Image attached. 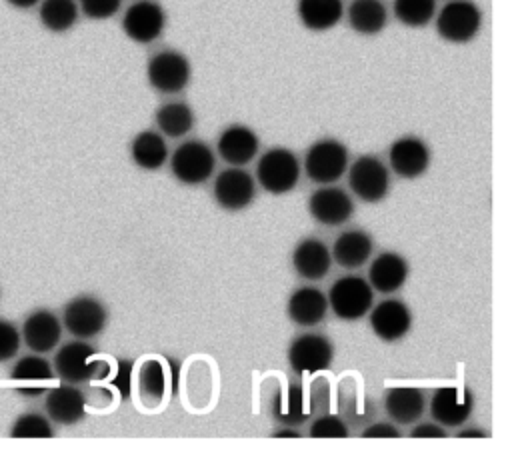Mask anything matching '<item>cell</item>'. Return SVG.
<instances>
[{
	"label": "cell",
	"instance_id": "cell-22",
	"mask_svg": "<svg viewBox=\"0 0 512 464\" xmlns=\"http://www.w3.org/2000/svg\"><path fill=\"white\" fill-rule=\"evenodd\" d=\"M292 266L302 278L320 280L332 266V254L318 238H306L294 248Z\"/></svg>",
	"mask_w": 512,
	"mask_h": 464
},
{
	"label": "cell",
	"instance_id": "cell-13",
	"mask_svg": "<svg viewBox=\"0 0 512 464\" xmlns=\"http://www.w3.org/2000/svg\"><path fill=\"white\" fill-rule=\"evenodd\" d=\"M52 378H54V368L50 366L48 360H44L38 354L18 358L10 370V380L14 384V390L26 398H36L44 394Z\"/></svg>",
	"mask_w": 512,
	"mask_h": 464
},
{
	"label": "cell",
	"instance_id": "cell-27",
	"mask_svg": "<svg viewBox=\"0 0 512 464\" xmlns=\"http://www.w3.org/2000/svg\"><path fill=\"white\" fill-rule=\"evenodd\" d=\"M346 18L354 32L374 36L386 28L388 10L382 0H352Z\"/></svg>",
	"mask_w": 512,
	"mask_h": 464
},
{
	"label": "cell",
	"instance_id": "cell-40",
	"mask_svg": "<svg viewBox=\"0 0 512 464\" xmlns=\"http://www.w3.org/2000/svg\"><path fill=\"white\" fill-rule=\"evenodd\" d=\"M12 8H18V10H30L34 6H38L40 0H6Z\"/></svg>",
	"mask_w": 512,
	"mask_h": 464
},
{
	"label": "cell",
	"instance_id": "cell-36",
	"mask_svg": "<svg viewBox=\"0 0 512 464\" xmlns=\"http://www.w3.org/2000/svg\"><path fill=\"white\" fill-rule=\"evenodd\" d=\"M22 344V336L20 330L8 322L0 318V362H8L12 360Z\"/></svg>",
	"mask_w": 512,
	"mask_h": 464
},
{
	"label": "cell",
	"instance_id": "cell-8",
	"mask_svg": "<svg viewBox=\"0 0 512 464\" xmlns=\"http://www.w3.org/2000/svg\"><path fill=\"white\" fill-rule=\"evenodd\" d=\"M348 184L360 200L374 204L388 194L390 178L384 162L372 154H366L352 162L348 170Z\"/></svg>",
	"mask_w": 512,
	"mask_h": 464
},
{
	"label": "cell",
	"instance_id": "cell-42",
	"mask_svg": "<svg viewBox=\"0 0 512 464\" xmlns=\"http://www.w3.org/2000/svg\"><path fill=\"white\" fill-rule=\"evenodd\" d=\"M274 436H276V438H286V436L298 438V436H300V432H296V430H290V428H286V430H278V432H274Z\"/></svg>",
	"mask_w": 512,
	"mask_h": 464
},
{
	"label": "cell",
	"instance_id": "cell-7",
	"mask_svg": "<svg viewBox=\"0 0 512 464\" xmlns=\"http://www.w3.org/2000/svg\"><path fill=\"white\" fill-rule=\"evenodd\" d=\"M326 300L338 318L358 320L372 308V286L360 276H344L332 284Z\"/></svg>",
	"mask_w": 512,
	"mask_h": 464
},
{
	"label": "cell",
	"instance_id": "cell-26",
	"mask_svg": "<svg viewBox=\"0 0 512 464\" xmlns=\"http://www.w3.org/2000/svg\"><path fill=\"white\" fill-rule=\"evenodd\" d=\"M370 254H372V238L362 230L342 232L332 246V258L336 260V264L350 270L364 266Z\"/></svg>",
	"mask_w": 512,
	"mask_h": 464
},
{
	"label": "cell",
	"instance_id": "cell-9",
	"mask_svg": "<svg viewBox=\"0 0 512 464\" xmlns=\"http://www.w3.org/2000/svg\"><path fill=\"white\" fill-rule=\"evenodd\" d=\"M166 26V12L154 0H136L130 4L122 16L124 34L138 42L150 44L162 36Z\"/></svg>",
	"mask_w": 512,
	"mask_h": 464
},
{
	"label": "cell",
	"instance_id": "cell-5",
	"mask_svg": "<svg viewBox=\"0 0 512 464\" xmlns=\"http://www.w3.org/2000/svg\"><path fill=\"white\" fill-rule=\"evenodd\" d=\"M190 74L192 68L188 58L176 50L156 52L146 66L150 86L162 94L182 92L190 82Z\"/></svg>",
	"mask_w": 512,
	"mask_h": 464
},
{
	"label": "cell",
	"instance_id": "cell-3",
	"mask_svg": "<svg viewBox=\"0 0 512 464\" xmlns=\"http://www.w3.org/2000/svg\"><path fill=\"white\" fill-rule=\"evenodd\" d=\"M256 178L266 192H290L300 178L298 158L286 148H270L260 156L256 164Z\"/></svg>",
	"mask_w": 512,
	"mask_h": 464
},
{
	"label": "cell",
	"instance_id": "cell-19",
	"mask_svg": "<svg viewBox=\"0 0 512 464\" xmlns=\"http://www.w3.org/2000/svg\"><path fill=\"white\" fill-rule=\"evenodd\" d=\"M46 412L52 422L62 426H72L80 422L86 414V398L82 390H78L74 384H60L48 390L46 394Z\"/></svg>",
	"mask_w": 512,
	"mask_h": 464
},
{
	"label": "cell",
	"instance_id": "cell-2",
	"mask_svg": "<svg viewBox=\"0 0 512 464\" xmlns=\"http://www.w3.org/2000/svg\"><path fill=\"white\" fill-rule=\"evenodd\" d=\"M436 32L452 44L470 42L482 28V12L470 0H448L434 14Z\"/></svg>",
	"mask_w": 512,
	"mask_h": 464
},
{
	"label": "cell",
	"instance_id": "cell-6",
	"mask_svg": "<svg viewBox=\"0 0 512 464\" xmlns=\"http://www.w3.org/2000/svg\"><path fill=\"white\" fill-rule=\"evenodd\" d=\"M214 154L208 144L200 140L182 142L170 160V170L182 184H202L214 172Z\"/></svg>",
	"mask_w": 512,
	"mask_h": 464
},
{
	"label": "cell",
	"instance_id": "cell-11",
	"mask_svg": "<svg viewBox=\"0 0 512 464\" xmlns=\"http://www.w3.org/2000/svg\"><path fill=\"white\" fill-rule=\"evenodd\" d=\"M106 316V308L98 298L76 296L64 306L62 322L72 336L86 340L98 336L104 330Z\"/></svg>",
	"mask_w": 512,
	"mask_h": 464
},
{
	"label": "cell",
	"instance_id": "cell-24",
	"mask_svg": "<svg viewBox=\"0 0 512 464\" xmlns=\"http://www.w3.org/2000/svg\"><path fill=\"white\" fill-rule=\"evenodd\" d=\"M384 410L396 424H412L424 412V392L414 386H394L386 390Z\"/></svg>",
	"mask_w": 512,
	"mask_h": 464
},
{
	"label": "cell",
	"instance_id": "cell-10",
	"mask_svg": "<svg viewBox=\"0 0 512 464\" xmlns=\"http://www.w3.org/2000/svg\"><path fill=\"white\" fill-rule=\"evenodd\" d=\"M332 356L334 348L330 340L314 332L298 336L288 348V364L300 376L316 374L330 368Z\"/></svg>",
	"mask_w": 512,
	"mask_h": 464
},
{
	"label": "cell",
	"instance_id": "cell-12",
	"mask_svg": "<svg viewBox=\"0 0 512 464\" xmlns=\"http://www.w3.org/2000/svg\"><path fill=\"white\" fill-rule=\"evenodd\" d=\"M472 394L468 388L442 386L432 394L430 414L440 426H462L472 414Z\"/></svg>",
	"mask_w": 512,
	"mask_h": 464
},
{
	"label": "cell",
	"instance_id": "cell-4",
	"mask_svg": "<svg viewBox=\"0 0 512 464\" xmlns=\"http://www.w3.org/2000/svg\"><path fill=\"white\" fill-rule=\"evenodd\" d=\"M348 168V150L334 138L314 142L304 158V172L316 184L336 182Z\"/></svg>",
	"mask_w": 512,
	"mask_h": 464
},
{
	"label": "cell",
	"instance_id": "cell-35",
	"mask_svg": "<svg viewBox=\"0 0 512 464\" xmlns=\"http://www.w3.org/2000/svg\"><path fill=\"white\" fill-rule=\"evenodd\" d=\"M310 438H348V426L336 414H324L312 422Z\"/></svg>",
	"mask_w": 512,
	"mask_h": 464
},
{
	"label": "cell",
	"instance_id": "cell-23",
	"mask_svg": "<svg viewBox=\"0 0 512 464\" xmlns=\"http://www.w3.org/2000/svg\"><path fill=\"white\" fill-rule=\"evenodd\" d=\"M328 310L326 296L314 286L298 288L286 304L288 318L298 326H316L324 320Z\"/></svg>",
	"mask_w": 512,
	"mask_h": 464
},
{
	"label": "cell",
	"instance_id": "cell-15",
	"mask_svg": "<svg viewBox=\"0 0 512 464\" xmlns=\"http://www.w3.org/2000/svg\"><path fill=\"white\" fill-rule=\"evenodd\" d=\"M20 336L32 352L44 354L58 346L62 336V324L54 312L40 308L26 316Z\"/></svg>",
	"mask_w": 512,
	"mask_h": 464
},
{
	"label": "cell",
	"instance_id": "cell-38",
	"mask_svg": "<svg viewBox=\"0 0 512 464\" xmlns=\"http://www.w3.org/2000/svg\"><path fill=\"white\" fill-rule=\"evenodd\" d=\"M362 438H400V430L388 422H376L362 432Z\"/></svg>",
	"mask_w": 512,
	"mask_h": 464
},
{
	"label": "cell",
	"instance_id": "cell-16",
	"mask_svg": "<svg viewBox=\"0 0 512 464\" xmlns=\"http://www.w3.org/2000/svg\"><path fill=\"white\" fill-rule=\"evenodd\" d=\"M388 160L392 170L402 178H418L430 164V148L416 136H402L392 142Z\"/></svg>",
	"mask_w": 512,
	"mask_h": 464
},
{
	"label": "cell",
	"instance_id": "cell-32",
	"mask_svg": "<svg viewBox=\"0 0 512 464\" xmlns=\"http://www.w3.org/2000/svg\"><path fill=\"white\" fill-rule=\"evenodd\" d=\"M156 126L168 138H182L194 126V112L184 102H166L154 114Z\"/></svg>",
	"mask_w": 512,
	"mask_h": 464
},
{
	"label": "cell",
	"instance_id": "cell-34",
	"mask_svg": "<svg viewBox=\"0 0 512 464\" xmlns=\"http://www.w3.org/2000/svg\"><path fill=\"white\" fill-rule=\"evenodd\" d=\"M12 438H52L54 430L46 416L36 412H26L16 418L10 428Z\"/></svg>",
	"mask_w": 512,
	"mask_h": 464
},
{
	"label": "cell",
	"instance_id": "cell-41",
	"mask_svg": "<svg viewBox=\"0 0 512 464\" xmlns=\"http://www.w3.org/2000/svg\"><path fill=\"white\" fill-rule=\"evenodd\" d=\"M486 436V432H482V430H462V432H458V438H484Z\"/></svg>",
	"mask_w": 512,
	"mask_h": 464
},
{
	"label": "cell",
	"instance_id": "cell-20",
	"mask_svg": "<svg viewBox=\"0 0 512 464\" xmlns=\"http://www.w3.org/2000/svg\"><path fill=\"white\" fill-rule=\"evenodd\" d=\"M260 142L252 128L244 124H230L218 136V154L232 166H244L258 154Z\"/></svg>",
	"mask_w": 512,
	"mask_h": 464
},
{
	"label": "cell",
	"instance_id": "cell-33",
	"mask_svg": "<svg viewBox=\"0 0 512 464\" xmlns=\"http://www.w3.org/2000/svg\"><path fill=\"white\" fill-rule=\"evenodd\" d=\"M396 20L408 28H424L434 20L436 0H392Z\"/></svg>",
	"mask_w": 512,
	"mask_h": 464
},
{
	"label": "cell",
	"instance_id": "cell-21",
	"mask_svg": "<svg viewBox=\"0 0 512 464\" xmlns=\"http://www.w3.org/2000/svg\"><path fill=\"white\" fill-rule=\"evenodd\" d=\"M406 278H408V264L396 252L378 254L368 270V280H370L368 284L382 294H392L400 290Z\"/></svg>",
	"mask_w": 512,
	"mask_h": 464
},
{
	"label": "cell",
	"instance_id": "cell-28",
	"mask_svg": "<svg viewBox=\"0 0 512 464\" xmlns=\"http://www.w3.org/2000/svg\"><path fill=\"white\" fill-rule=\"evenodd\" d=\"M168 366L162 360L150 358L138 370V392L146 406H158L168 390Z\"/></svg>",
	"mask_w": 512,
	"mask_h": 464
},
{
	"label": "cell",
	"instance_id": "cell-29",
	"mask_svg": "<svg viewBox=\"0 0 512 464\" xmlns=\"http://www.w3.org/2000/svg\"><path fill=\"white\" fill-rule=\"evenodd\" d=\"M310 414L312 406L308 404V398L300 384H290L286 392H280L276 396V402L272 406V416L284 426H298L306 422Z\"/></svg>",
	"mask_w": 512,
	"mask_h": 464
},
{
	"label": "cell",
	"instance_id": "cell-39",
	"mask_svg": "<svg viewBox=\"0 0 512 464\" xmlns=\"http://www.w3.org/2000/svg\"><path fill=\"white\" fill-rule=\"evenodd\" d=\"M412 438H446V430L438 424H432V422H424V424H418L416 428H412L410 432Z\"/></svg>",
	"mask_w": 512,
	"mask_h": 464
},
{
	"label": "cell",
	"instance_id": "cell-25",
	"mask_svg": "<svg viewBox=\"0 0 512 464\" xmlns=\"http://www.w3.org/2000/svg\"><path fill=\"white\" fill-rule=\"evenodd\" d=\"M296 14L304 28L324 32L334 28L344 16L342 0H298Z\"/></svg>",
	"mask_w": 512,
	"mask_h": 464
},
{
	"label": "cell",
	"instance_id": "cell-17",
	"mask_svg": "<svg viewBox=\"0 0 512 464\" xmlns=\"http://www.w3.org/2000/svg\"><path fill=\"white\" fill-rule=\"evenodd\" d=\"M308 210L316 222L326 226H338L352 216L354 204L342 188L324 186L310 196Z\"/></svg>",
	"mask_w": 512,
	"mask_h": 464
},
{
	"label": "cell",
	"instance_id": "cell-18",
	"mask_svg": "<svg viewBox=\"0 0 512 464\" xmlns=\"http://www.w3.org/2000/svg\"><path fill=\"white\" fill-rule=\"evenodd\" d=\"M370 326L374 334L384 342H394L406 336L412 326V314L408 306L396 298H386L374 306L370 314Z\"/></svg>",
	"mask_w": 512,
	"mask_h": 464
},
{
	"label": "cell",
	"instance_id": "cell-30",
	"mask_svg": "<svg viewBox=\"0 0 512 464\" xmlns=\"http://www.w3.org/2000/svg\"><path fill=\"white\" fill-rule=\"evenodd\" d=\"M130 156L142 170H158L168 158V148L158 132L144 130L134 136L130 144Z\"/></svg>",
	"mask_w": 512,
	"mask_h": 464
},
{
	"label": "cell",
	"instance_id": "cell-31",
	"mask_svg": "<svg viewBox=\"0 0 512 464\" xmlns=\"http://www.w3.org/2000/svg\"><path fill=\"white\" fill-rule=\"evenodd\" d=\"M78 2L76 0H40L38 18L40 24L50 32H68L78 22Z\"/></svg>",
	"mask_w": 512,
	"mask_h": 464
},
{
	"label": "cell",
	"instance_id": "cell-37",
	"mask_svg": "<svg viewBox=\"0 0 512 464\" xmlns=\"http://www.w3.org/2000/svg\"><path fill=\"white\" fill-rule=\"evenodd\" d=\"M122 6V0H78V8L92 20L112 18Z\"/></svg>",
	"mask_w": 512,
	"mask_h": 464
},
{
	"label": "cell",
	"instance_id": "cell-1",
	"mask_svg": "<svg viewBox=\"0 0 512 464\" xmlns=\"http://www.w3.org/2000/svg\"><path fill=\"white\" fill-rule=\"evenodd\" d=\"M56 374L68 384H82L96 378H106L110 366L96 356V350L84 340H72L60 346L54 356Z\"/></svg>",
	"mask_w": 512,
	"mask_h": 464
},
{
	"label": "cell",
	"instance_id": "cell-14",
	"mask_svg": "<svg viewBox=\"0 0 512 464\" xmlns=\"http://www.w3.org/2000/svg\"><path fill=\"white\" fill-rule=\"evenodd\" d=\"M256 194L254 178L240 170V166H232L222 170L214 182V198L226 210H242L246 208Z\"/></svg>",
	"mask_w": 512,
	"mask_h": 464
}]
</instances>
